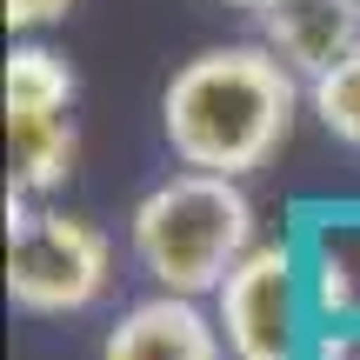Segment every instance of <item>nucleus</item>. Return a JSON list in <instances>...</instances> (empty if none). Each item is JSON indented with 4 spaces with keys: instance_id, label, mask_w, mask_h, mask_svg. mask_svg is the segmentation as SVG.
<instances>
[{
    "instance_id": "nucleus-3",
    "label": "nucleus",
    "mask_w": 360,
    "mask_h": 360,
    "mask_svg": "<svg viewBox=\"0 0 360 360\" xmlns=\"http://www.w3.org/2000/svg\"><path fill=\"white\" fill-rule=\"evenodd\" d=\"M34 193L7 187V294L27 314H80L114 281V240L94 220L60 207H27Z\"/></svg>"
},
{
    "instance_id": "nucleus-10",
    "label": "nucleus",
    "mask_w": 360,
    "mask_h": 360,
    "mask_svg": "<svg viewBox=\"0 0 360 360\" xmlns=\"http://www.w3.org/2000/svg\"><path fill=\"white\" fill-rule=\"evenodd\" d=\"M307 107L321 114V127L334 134V141L360 147V40L327 67L321 80H307Z\"/></svg>"
},
{
    "instance_id": "nucleus-7",
    "label": "nucleus",
    "mask_w": 360,
    "mask_h": 360,
    "mask_svg": "<svg viewBox=\"0 0 360 360\" xmlns=\"http://www.w3.org/2000/svg\"><path fill=\"white\" fill-rule=\"evenodd\" d=\"M7 187L20 193H53L67 187L80 160V127H74V107L67 114H7Z\"/></svg>"
},
{
    "instance_id": "nucleus-2",
    "label": "nucleus",
    "mask_w": 360,
    "mask_h": 360,
    "mask_svg": "<svg viewBox=\"0 0 360 360\" xmlns=\"http://www.w3.org/2000/svg\"><path fill=\"white\" fill-rule=\"evenodd\" d=\"M127 240L154 287L200 300V294H220V281L254 247V200L240 193L233 174L187 167V174H167L134 207Z\"/></svg>"
},
{
    "instance_id": "nucleus-12",
    "label": "nucleus",
    "mask_w": 360,
    "mask_h": 360,
    "mask_svg": "<svg viewBox=\"0 0 360 360\" xmlns=\"http://www.w3.org/2000/svg\"><path fill=\"white\" fill-rule=\"evenodd\" d=\"M220 7H247V13H260V7H274V0H220Z\"/></svg>"
},
{
    "instance_id": "nucleus-13",
    "label": "nucleus",
    "mask_w": 360,
    "mask_h": 360,
    "mask_svg": "<svg viewBox=\"0 0 360 360\" xmlns=\"http://www.w3.org/2000/svg\"><path fill=\"white\" fill-rule=\"evenodd\" d=\"M354 7H360V0H354Z\"/></svg>"
},
{
    "instance_id": "nucleus-8",
    "label": "nucleus",
    "mask_w": 360,
    "mask_h": 360,
    "mask_svg": "<svg viewBox=\"0 0 360 360\" xmlns=\"http://www.w3.org/2000/svg\"><path fill=\"white\" fill-rule=\"evenodd\" d=\"M80 94L74 67L40 40H20L7 53V114H67Z\"/></svg>"
},
{
    "instance_id": "nucleus-11",
    "label": "nucleus",
    "mask_w": 360,
    "mask_h": 360,
    "mask_svg": "<svg viewBox=\"0 0 360 360\" xmlns=\"http://www.w3.org/2000/svg\"><path fill=\"white\" fill-rule=\"evenodd\" d=\"M67 7H74V0H7V27L13 34H34V27L67 20Z\"/></svg>"
},
{
    "instance_id": "nucleus-5",
    "label": "nucleus",
    "mask_w": 360,
    "mask_h": 360,
    "mask_svg": "<svg viewBox=\"0 0 360 360\" xmlns=\"http://www.w3.org/2000/svg\"><path fill=\"white\" fill-rule=\"evenodd\" d=\"M227 334L220 321H207L193 294H167L127 307L114 321V334L101 340V360H220Z\"/></svg>"
},
{
    "instance_id": "nucleus-6",
    "label": "nucleus",
    "mask_w": 360,
    "mask_h": 360,
    "mask_svg": "<svg viewBox=\"0 0 360 360\" xmlns=\"http://www.w3.org/2000/svg\"><path fill=\"white\" fill-rule=\"evenodd\" d=\"M260 40L300 80H321L360 40V7L354 0H274V7H260Z\"/></svg>"
},
{
    "instance_id": "nucleus-9",
    "label": "nucleus",
    "mask_w": 360,
    "mask_h": 360,
    "mask_svg": "<svg viewBox=\"0 0 360 360\" xmlns=\"http://www.w3.org/2000/svg\"><path fill=\"white\" fill-rule=\"evenodd\" d=\"M314 287H321V307L334 321H360V227H327L321 233Z\"/></svg>"
},
{
    "instance_id": "nucleus-4",
    "label": "nucleus",
    "mask_w": 360,
    "mask_h": 360,
    "mask_svg": "<svg viewBox=\"0 0 360 360\" xmlns=\"http://www.w3.org/2000/svg\"><path fill=\"white\" fill-rule=\"evenodd\" d=\"M214 307L233 360H300V334H307L300 327V267L287 247L254 240L240 267L220 281Z\"/></svg>"
},
{
    "instance_id": "nucleus-1",
    "label": "nucleus",
    "mask_w": 360,
    "mask_h": 360,
    "mask_svg": "<svg viewBox=\"0 0 360 360\" xmlns=\"http://www.w3.org/2000/svg\"><path fill=\"white\" fill-rule=\"evenodd\" d=\"M300 114V74L267 40H233L207 47L187 67H174L160 94V134H167L180 167L207 174H260L287 147Z\"/></svg>"
}]
</instances>
